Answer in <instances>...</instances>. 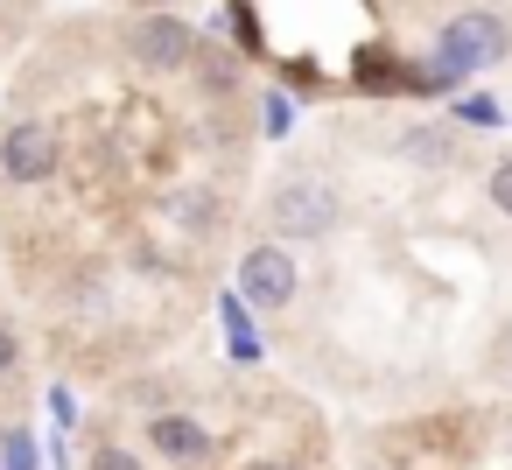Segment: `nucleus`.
<instances>
[{
	"mask_svg": "<svg viewBox=\"0 0 512 470\" xmlns=\"http://www.w3.org/2000/svg\"><path fill=\"white\" fill-rule=\"evenodd\" d=\"M505 50H512V29H505L491 8H463V15H449L442 36H435V85L477 78V71L505 64Z\"/></svg>",
	"mask_w": 512,
	"mask_h": 470,
	"instance_id": "1",
	"label": "nucleus"
},
{
	"mask_svg": "<svg viewBox=\"0 0 512 470\" xmlns=\"http://www.w3.org/2000/svg\"><path fill=\"white\" fill-rule=\"evenodd\" d=\"M267 225L274 239H323L337 225V190L323 176H281L267 197Z\"/></svg>",
	"mask_w": 512,
	"mask_h": 470,
	"instance_id": "2",
	"label": "nucleus"
},
{
	"mask_svg": "<svg viewBox=\"0 0 512 470\" xmlns=\"http://www.w3.org/2000/svg\"><path fill=\"white\" fill-rule=\"evenodd\" d=\"M64 162V141L50 120H15L8 134H0V176L8 183H50Z\"/></svg>",
	"mask_w": 512,
	"mask_h": 470,
	"instance_id": "3",
	"label": "nucleus"
},
{
	"mask_svg": "<svg viewBox=\"0 0 512 470\" xmlns=\"http://www.w3.org/2000/svg\"><path fill=\"white\" fill-rule=\"evenodd\" d=\"M127 50L141 71H190L197 64V29L183 15H141L127 29Z\"/></svg>",
	"mask_w": 512,
	"mask_h": 470,
	"instance_id": "4",
	"label": "nucleus"
},
{
	"mask_svg": "<svg viewBox=\"0 0 512 470\" xmlns=\"http://www.w3.org/2000/svg\"><path fill=\"white\" fill-rule=\"evenodd\" d=\"M295 288H302L295 253H281L274 239H260L253 253H239V295H246L253 309H288V302H295Z\"/></svg>",
	"mask_w": 512,
	"mask_h": 470,
	"instance_id": "5",
	"label": "nucleus"
},
{
	"mask_svg": "<svg viewBox=\"0 0 512 470\" xmlns=\"http://www.w3.org/2000/svg\"><path fill=\"white\" fill-rule=\"evenodd\" d=\"M141 442H148L162 463H204V456L218 449V435H211L197 414H176V407H155V414L141 421Z\"/></svg>",
	"mask_w": 512,
	"mask_h": 470,
	"instance_id": "6",
	"label": "nucleus"
},
{
	"mask_svg": "<svg viewBox=\"0 0 512 470\" xmlns=\"http://www.w3.org/2000/svg\"><path fill=\"white\" fill-rule=\"evenodd\" d=\"M400 155L421 162V169H449L456 162V127H407L400 134Z\"/></svg>",
	"mask_w": 512,
	"mask_h": 470,
	"instance_id": "7",
	"label": "nucleus"
},
{
	"mask_svg": "<svg viewBox=\"0 0 512 470\" xmlns=\"http://www.w3.org/2000/svg\"><path fill=\"white\" fill-rule=\"evenodd\" d=\"M92 470H148V463H141L134 449H120V442H106V449L92 456Z\"/></svg>",
	"mask_w": 512,
	"mask_h": 470,
	"instance_id": "8",
	"label": "nucleus"
},
{
	"mask_svg": "<svg viewBox=\"0 0 512 470\" xmlns=\"http://www.w3.org/2000/svg\"><path fill=\"white\" fill-rule=\"evenodd\" d=\"M484 190H491V204H498V218H512V162H498Z\"/></svg>",
	"mask_w": 512,
	"mask_h": 470,
	"instance_id": "9",
	"label": "nucleus"
},
{
	"mask_svg": "<svg viewBox=\"0 0 512 470\" xmlns=\"http://www.w3.org/2000/svg\"><path fill=\"white\" fill-rule=\"evenodd\" d=\"M15 365H22V344H15V330H8V323H0V379H8Z\"/></svg>",
	"mask_w": 512,
	"mask_h": 470,
	"instance_id": "10",
	"label": "nucleus"
},
{
	"mask_svg": "<svg viewBox=\"0 0 512 470\" xmlns=\"http://www.w3.org/2000/svg\"><path fill=\"white\" fill-rule=\"evenodd\" d=\"M8 470H36V449H29V435H8Z\"/></svg>",
	"mask_w": 512,
	"mask_h": 470,
	"instance_id": "11",
	"label": "nucleus"
},
{
	"mask_svg": "<svg viewBox=\"0 0 512 470\" xmlns=\"http://www.w3.org/2000/svg\"><path fill=\"white\" fill-rule=\"evenodd\" d=\"M253 470H288V463H253Z\"/></svg>",
	"mask_w": 512,
	"mask_h": 470,
	"instance_id": "12",
	"label": "nucleus"
},
{
	"mask_svg": "<svg viewBox=\"0 0 512 470\" xmlns=\"http://www.w3.org/2000/svg\"><path fill=\"white\" fill-rule=\"evenodd\" d=\"M505 372H512V337H505Z\"/></svg>",
	"mask_w": 512,
	"mask_h": 470,
	"instance_id": "13",
	"label": "nucleus"
},
{
	"mask_svg": "<svg viewBox=\"0 0 512 470\" xmlns=\"http://www.w3.org/2000/svg\"><path fill=\"white\" fill-rule=\"evenodd\" d=\"M505 449H512V435H505Z\"/></svg>",
	"mask_w": 512,
	"mask_h": 470,
	"instance_id": "14",
	"label": "nucleus"
}]
</instances>
